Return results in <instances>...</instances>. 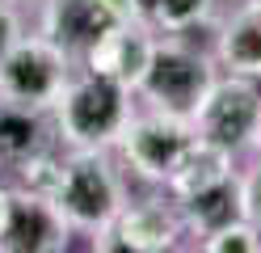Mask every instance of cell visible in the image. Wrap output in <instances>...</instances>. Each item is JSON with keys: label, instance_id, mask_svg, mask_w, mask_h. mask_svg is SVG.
<instances>
[{"label": "cell", "instance_id": "obj_4", "mask_svg": "<svg viewBox=\"0 0 261 253\" xmlns=\"http://www.w3.org/2000/svg\"><path fill=\"white\" fill-rule=\"evenodd\" d=\"M72 55L59 51L46 34L38 38H17L0 55V101L25 110H55L72 80Z\"/></svg>", "mask_w": 261, "mask_h": 253}, {"label": "cell", "instance_id": "obj_8", "mask_svg": "<svg viewBox=\"0 0 261 253\" xmlns=\"http://www.w3.org/2000/svg\"><path fill=\"white\" fill-rule=\"evenodd\" d=\"M110 241H101L106 249H135V253H160V249H177V236H186V219L177 211V198H139L126 202L118 211V219L110 224Z\"/></svg>", "mask_w": 261, "mask_h": 253}, {"label": "cell", "instance_id": "obj_12", "mask_svg": "<svg viewBox=\"0 0 261 253\" xmlns=\"http://www.w3.org/2000/svg\"><path fill=\"white\" fill-rule=\"evenodd\" d=\"M232 173H236L232 152L202 140V135L194 131V144L186 148V156L177 160L173 177L165 181V190H169V198H186V194H198V190H206V186H215V181L232 177Z\"/></svg>", "mask_w": 261, "mask_h": 253}, {"label": "cell", "instance_id": "obj_2", "mask_svg": "<svg viewBox=\"0 0 261 253\" xmlns=\"http://www.w3.org/2000/svg\"><path fill=\"white\" fill-rule=\"evenodd\" d=\"M130 89L101 72L72 76L63 97L55 101L59 140L68 148H114L130 123Z\"/></svg>", "mask_w": 261, "mask_h": 253}, {"label": "cell", "instance_id": "obj_16", "mask_svg": "<svg viewBox=\"0 0 261 253\" xmlns=\"http://www.w3.org/2000/svg\"><path fill=\"white\" fill-rule=\"evenodd\" d=\"M198 249L202 253H261V228L240 215V219H232V224L198 236Z\"/></svg>", "mask_w": 261, "mask_h": 253}, {"label": "cell", "instance_id": "obj_20", "mask_svg": "<svg viewBox=\"0 0 261 253\" xmlns=\"http://www.w3.org/2000/svg\"><path fill=\"white\" fill-rule=\"evenodd\" d=\"M253 148H257V152H261V131H257V144H253Z\"/></svg>", "mask_w": 261, "mask_h": 253}, {"label": "cell", "instance_id": "obj_5", "mask_svg": "<svg viewBox=\"0 0 261 253\" xmlns=\"http://www.w3.org/2000/svg\"><path fill=\"white\" fill-rule=\"evenodd\" d=\"M194 131L202 140L227 148L232 156H240L244 148L257 144V131H261V89L257 80L249 76H219L211 97L202 101L198 118H194Z\"/></svg>", "mask_w": 261, "mask_h": 253}, {"label": "cell", "instance_id": "obj_7", "mask_svg": "<svg viewBox=\"0 0 261 253\" xmlns=\"http://www.w3.org/2000/svg\"><path fill=\"white\" fill-rule=\"evenodd\" d=\"M68 232H72V224L55 207V198L30 194V190L9 194L0 249H9V253H55V249H68Z\"/></svg>", "mask_w": 261, "mask_h": 253}, {"label": "cell", "instance_id": "obj_21", "mask_svg": "<svg viewBox=\"0 0 261 253\" xmlns=\"http://www.w3.org/2000/svg\"><path fill=\"white\" fill-rule=\"evenodd\" d=\"M253 5H261V0H253Z\"/></svg>", "mask_w": 261, "mask_h": 253}, {"label": "cell", "instance_id": "obj_18", "mask_svg": "<svg viewBox=\"0 0 261 253\" xmlns=\"http://www.w3.org/2000/svg\"><path fill=\"white\" fill-rule=\"evenodd\" d=\"M13 42H17V21H13V9L0 0V55H5Z\"/></svg>", "mask_w": 261, "mask_h": 253}, {"label": "cell", "instance_id": "obj_1", "mask_svg": "<svg viewBox=\"0 0 261 253\" xmlns=\"http://www.w3.org/2000/svg\"><path fill=\"white\" fill-rule=\"evenodd\" d=\"M215 80H219L215 55H202L198 47H190L186 34H165V42H156L152 63H148L135 93H143L148 110L194 123L202 101L215 89Z\"/></svg>", "mask_w": 261, "mask_h": 253}, {"label": "cell", "instance_id": "obj_19", "mask_svg": "<svg viewBox=\"0 0 261 253\" xmlns=\"http://www.w3.org/2000/svg\"><path fill=\"white\" fill-rule=\"evenodd\" d=\"M5 215H9V190L0 186V228H5Z\"/></svg>", "mask_w": 261, "mask_h": 253}, {"label": "cell", "instance_id": "obj_13", "mask_svg": "<svg viewBox=\"0 0 261 253\" xmlns=\"http://www.w3.org/2000/svg\"><path fill=\"white\" fill-rule=\"evenodd\" d=\"M51 148V135H46L42 110H25L13 106V101H0V165L21 169L25 160L42 156Z\"/></svg>", "mask_w": 261, "mask_h": 253}, {"label": "cell", "instance_id": "obj_17", "mask_svg": "<svg viewBox=\"0 0 261 253\" xmlns=\"http://www.w3.org/2000/svg\"><path fill=\"white\" fill-rule=\"evenodd\" d=\"M240 211H244L249 224L261 228V160L240 173Z\"/></svg>", "mask_w": 261, "mask_h": 253}, {"label": "cell", "instance_id": "obj_6", "mask_svg": "<svg viewBox=\"0 0 261 253\" xmlns=\"http://www.w3.org/2000/svg\"><path fill=\"white\" fill-rule=\"evenodd\" d=\"M190 144H194V123L160 114V110H148V114H130V123H126L122 140H118V152L135 169V177L165 186Z\"/></svg>", "mask_w": 261, "mask_h": 253}, {"label": "cell", "instance_id": "obj_11", "mask_svg": "<svg viewBox=\"0 0 261 253\" xmlns=\"http://www.w3.org/2000/svg\"><path fill=\"white\" fill-rule=\"evenodd\" d=\"M211 55H215L219 72H227V76L261 80V5L244 0V5L219 26Z\"/></svg>", "mask_w": 261, "mask_h": 253}, {"label": "cell", "instance_id": "obj_9", "mask_svg": "<svg viewBox=\"0 0 261 253\" xmlns=\"http://www.w3.org/2000/svg\"><path fill=\"white\" fill-rule=\"evenodd\" d=\"M118 21L126 17L114 0H46L42 9V34L68 55H89Z\"/></svg>", "mask_w": 261, "mask_h": 253}, {"label": "cell", "instance_id": "obj_14", "mask_svg": "<svg viewBox=\"0 0 261 253\" xmlns=\"http://www.w3.org/2000/svg\"><path fill=\"white\" fill-rule=\"evenodd\" d=\"M177 211H181V219H186V232H194V236H206V232L240 219L244 215L240 211V173L206 186V190H198V194L177 198Z\"/></svg>", "mask_w": 261, "mask_h": 253}, {"label": "cell", "instance_id": "obj_3", "mask_svg": "<svg viewBox=\"0 0 261 253\" xmlns=\"http://www.w3.org/2000/svg\"><path fill=\"white\" fill-rule=\"evenodd\" d=\"M51 198L72 228H85L93 236L110 232V224L126 207L122 181L114 173V165L101 156V148H72V156L59 169V181H55Z\"/></svg>", "mask_w": 261, "mask_h": 253}, {"label": "cell", "instance_id": "obj_15", "mask_svg": "<svg viewBox=\"0 0 261 253\" xmlns=\"http://www.w3.org/2000/svg\"><path fill=\"white\" fill-rule=\"evenodd\" d=\"M215 17V0H148V26L165 34H194Z\"/></svg>", "mask_w": 261, "mask_h": 253}, {"label": "cell", "instance_id": "obj_10", "mask_svg": "<svg viewBox=\"0 0 261 253\" xmlns=\"http://www.w3.org/2000/svg\"><path fill=\"white\" fill-rule=\"evenodd\" d=\"M152 51H156V38H152L148 21H118L85 55V63H89V72H101V76L118 80L135 93L143 72H148V63H152Z\"/></svg>", "mask_w": 261, "mask_h": 253}]
</instances>
